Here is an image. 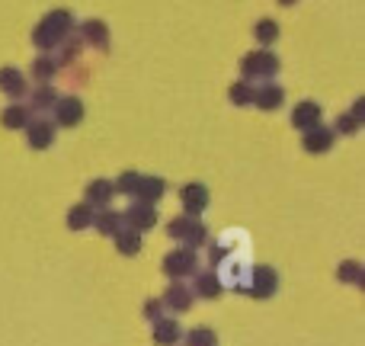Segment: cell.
Segmentation results:
<instances>
[{
    "label": "cell",
    "instance_id": "6da1fadb",
    "mask_svg": "<svg viewBox=\"0 0 365 346\" xmlns=\"http://www.w3.org/2000/svg\"><path fill=\"white\" fill-rule=\"evenodd\" d=\"M71 26H74V19H71L68 10H48L42 19H38V26L32 29V42L38 45V49H55V45H61L64 39H68Z\"/></svg>",
    "mask_w": 365,
    "mask_h": 346
},
{
    "label": "cell",
    "instance_id": "7a4b0ae2",
    "mask_svg": "<svg viewBox=\"0 0 365 346\" xmlns=\"http://www.w3.org/2000/svg\"><path fill=\"white\" fill-rule=\"evenodd\" d=\"M167 234H170L173 240H182V247H189V250L208 240L205 225H202L199 218H192V215H180V218H173L170 225H167Z\"/></svg>",
    "mask_w": 365,
    "mask_h": 346
},
{
    "label": "cell",
    "instance_id": "3957f363",
    "mask_svg": "<svg viewBox=\"0 0 365 346\" xmlns=\"http://www.w3.org/2000/svg\"><path fill=\"white\" fill-rule=\"evenodd\" d=\"M240 68H244L247 81H269V77L279 71V58L266 49H257V51H250V55H244V64H240Z\"/></svg>",
    "mask_w": 365,
    "mask_h": 346
},
{
    "label": "cell",
    "instance_id": "277c9868",
    "mask_svg": "<svg viewBox=\"0 0 365 346\" xmlns=\"http://www.w3.org/2000/svg\"><path fill=\"white\" fill-rule=\"evenodd\" d=\"M195 266H199L195 250H189V247H177V250H170L164 257V266H160V270H164L173 283H182L186 276H192L195 273Z\"/></svg>",
    "mask_w": 365,
    "mask_h": 346
},
{
    "label": "cell",
    "instance_id": "5b68a950",
    "mask_svg": "<svg viewBox=\"0 0 365 346\" xmlns=\"http://www.w3.org/2000/svg\"><path fill=\"white\" fill-rule=\"evenodd\" d=\"M51 116H55V122H51V126L74 128L77 122L83 119V100H81V96H58L55 106H51Z\"/></svg>",
    "mask_w": 365,
    "mask_h": 346
},
{
    "label": "cell",
    "instance_id": "8992f818",
    "mask_svg": "<svg viewBox=\"0 0 365 346\" xmlns=\"http://www.w3.org/2000/svg\"><path fill=\"white\" fill-rule=\"evenodd\" d=\"M279 289V273L272 266H257L250 276V285H244V295L253 298H272Z\"/></svg>",
    "mask_w": 365,
    "mask_h": 346
},
{
    "label": "cell",
    "instance_id": "52a82bcc",
    "mask_svg": "<svg viewBox=\"0 0 365 346\" xmlns=\"http://www.w3.org/2000/svg\"><path fill=\"white\" fill-rule=\"evenodd\" d=\"M122 225H128V231L141 234L148 228L158 225V215H154V205H145V202H132V205L122 212Z\"/></svg>",
    "mask_w": 365,
    "mask_h": 346
},
{
    "label": "cell",
    "instance_id": "ba28073f",
    "mask_svg": "<svg viewBox=\"0 0 365 346\" xmlns=\"http://www.w3.org/2000/svg\"><path fill=\"white\" fill-rule=\"evenodd\" d=\"M282 100H285V90L279 87V83L266 81V83H259V87H253V103L250 106L263 109V113H272V109L282 106Z\"/></svg>",
    "mask_w": 365,
    "mask_h": 346
},
{
    "label": "cell",
    "instance_id": "9c48e42d",
    "mask_svg": "<svg viewBox=\"0 0 365 346\" xmlns=\"http://www.w3.org/2000/svg\"><path fill=\"white\" fill-rule=\"evenodd\" d=\"M55 141V126L48 119H32L26 126V145L36 148V151H45V148Z\"/></svg>",
    "mask_w": 365,
    "mask_h": 346
},
{
    "label": "cell",
    "instance_id": "30bf717a",
    "mask_svg": "<svg viewBox=\"0 0 365 346\" xmlns=\"http://www.w3.org/2000/svg\"><path fill=\"white\" fill-rule=\"evenodd\" d=\"M180 202L192 218H199V212H205V205H208V189L202 183H186L180 189Z\"/></svg>",
    "mask_w": 365,
    "mask_h": 346
},
{
    "label": "cell",
    "instance_id": "8fae6325",
    "mask_svg": "<svg viewBox=\"0 0 365 346\" xmlns=\"http://www.w3.org/2000/svg\"><path fill=\"white\" fill-rule=\"evenodd\" d=\"M334 128H324V126H314V128H308L304 132V138H302V148L308 154H324V151H330L334 148Z\"/></svg>",
    "mask_w": 365,
    "mask_h": 346
},
{
    "label": "cell",
    "instance_id": "7c38bea8",
    "mask_svg": "<svg viewBox=\"0 0 365 346\" xmlns=\"http://www.w3.org/2000/svg\"><path fill=\"white\" fill-rule=\"evenodd\" d=\"M292 126L302 128V132H308V128L321 126V103L302 100V103L295 106V113H292Z\"/></svg>",
    "mask_w": 365,
    "mask_h": 346
},
{
    "label": "cell",
    "instance_id": "4fadbf2b",
    "mask_svg": "<svg viewBox=\"0 0 365 346\" xmlns=\"http://www.w3.org/2000/svg\"><path fill=\"white\" fill-rule=\"evenodd\" d=\"M164 308H173V311H189L192 308V302H195V295H192V289H189L186 283H170V289L164 292Z\"/></svg>",
    "mask_w": 365,
    "mask_h": 346
},
{
    "label": "cell",
    "instance_id": "5bb4252c",
    "mask_svg": "<svg viewBox=\"0 0 365 346\" xmlns=\"http://www.w3.org/2000/svg\"><path fill=\"white\" fill-rule=\"evenodd\" d=\"M90 228H96L103 238H109V234L115 238V234L122 231V212H115L113 205H109V208H96V212H93V225H90Z\"/></svg>",
    "mask_w": 365,
    "mask_h": 346
},
{
    "label": "cell",
    "instance_id": "9a60e30c",
    "mask_svg": "<svg viewBox=\"0 0 365 346\" xmlns=\"http://www.w3.org/2000/svg\"><path fill=\"white\" fill-rule=\"evenodd\" d=\"M115 189H113V180H90L87 186V205L90 208H109V202H113Z\"/></svg>",
    "mask_w": 365,
    "mask_h": 346
},
{
    "label": "cell",
    "instance_id": "2e32d148",
    "mask_svg": "<svg viewBox=\"0 0 365 346\" xmlns=\"http://www.w3.org/2000/svg\"><path fill=\"white\" fill-rule=\"evenodd\" d=\"M164 193H167V183L160 176H141L138 189H135L138 202H145V205H154L158 199H164Z\"/></svg>",
    "mask_w": 365,
    "mask_h": 346
},
{
    "label": "cell",
    "instance_id": "e0dca14e",
    "mask_svg": "<svg viewBox=\"0 0 365 346\" xmlns=\"http://www.w3.org/2000/svg\"><path fill=\"white\" fill-rule=\"evenodd\" d=\"M180 340H182V330L173 317H160V321L154 324V343L158 346H177Z\"/></svg>",
    "mask_w": 365,
    "mask_h": 346
},
{
    "label": "cell",
    "instance_id": "ac0fdd59",
    "mask_svg": "<svg viewBox=\"0 0 365 346\" xmlns=\"http://www.w3.org/2000/svg\"><path fill=\"white\" fill-rule=\"evenodd\" d=\"M81 39L96 45V49H109V29L103 19H87V23L81 26Z\"/></svg>",
    "mask_w": 365,
    "mask_h": 346
},
{
    "label": "cell",
    "instance_id": "d6986e66",
    "mask_svg": "<svg viewBox=\"0 0 365 346\" xmlns=\"http://www.w3.org/2000/svg\"><path fill=\"white\" fill-rule=\"evenodd\" d=\"M0 90L10 96H23L26 90H29V83H26L19 68H0Z\"/></svg>",
    "mask_w": 365,
    "mask_h": 346
},
{
    "label": "cell",
    "instance_id": "ffe728a7",
    "mask_svg": "<svg viewBox=\"0 0 365 346\" xmlns=\"http://www.w3.org/2000/svg\"><path fill=\"white\" fill-rule=\"evenodd\" d=\"M192 295H202V298H218V295H221V276H218L215 270L199 273V276H195V289H192Z\"/></svg>",
    "mask_w": 365,
    "mask_h": 346
},
{
    "label": "cell",
    "instance_id": "44dd1931",
    "mask_svg": "<svg viewBox=\"0 0 365 346\" xmlns=\"http://www.w3.org/2000/svg\"><path fill=\"white\" fill-rule=\"evenodd\" d=\"M0 122H4V128H26V126L32 122V113H29L26 106H19V103H13V106L4 109Z\"/></svg>",
    "mask_w": 365,
    "mask_h": 346
},
{
    "label": "cell",
    "instance_id": "7402d4cb",
    "mask_svg": "<svg viewBox=\"0 0 365 346\" xmlns=\"http://www.w3.org/2000/svg\"><path fill=\"white\" fill-rule=\"evenodd\" d=\"M93 225V208L87 205V202H77V205H71L68 212V228L71 231H83V228Z\"/></svg>",
    "mask_w": 365,
    "mask_h": 346
},
{
    "label": "cell",
    "instance_id": "603a6c76",
    "mask_svg": "<svg viewBox=\"0 0 365 346\" xmlns=\"http://www.w3.org/2000/svg\"><path fill=\"white\" fill-rule=\"evenodd\" d=\"M113 240H115V250H119L122 257H138V253H141V234H135V231H119Z\"/></svg>",
    "mask_w": 365,
    "mask_h": 346
},
{
    "label": "cell",
    "instance_id": "cb8c5ba5",
    "mask_svg": "<svg viewBox=\"0 0 365 346\" xmlns=\"http://www.w3.org/2000/svg\"><path fill=\"white\" fill-rule=\"evenodd\" d=\"M227 100H231L234 106H250L253 103V87L247 81H234L231 90H227Z\"/></svg>",
    "mask_w": 365,
    "mask_h": 346
},
{
    "label": "cell",
    "instance_id": "d4e9b609",
    "mask_svg": "<svg viewBox=\"0 0 365 346\" xmlns=\"http://www.w3.org/2000/svg\"><path fill=\"white\" fill-rule=\"evenodd\" d=\"M55 100H58L55 90H51L48 83H42V87L32 90V103L26 109H29V113H32V109H51V106H55Z\"/></svg>",
    "mask_w": 365,
    "mask_h": 346
},
{
    "label": "cell",
    "instance_id": "484cf974",
    "mask_svg": "<svg viewBox=\"0 0 365 346\" xmlns=\"http://www.w3.org/2000/svg\"><path fill=\"white\" fill-rule=\"evenodd\" d=\"M253 36L259 39V45H272L279 39V23L276 19H259V23L253 26Z\"/></svg>",
    "mask_w": 365,
    "mask_h": 346
},
{
    "label": "cell",
    "instance_id": "4316f807",
    "mask_svg": "<svg viewBox=\"0 0 365 346\" xmlns=\"http://www.w3.org/2000/svg\"><path fill=\"white\" fill-rule=\"evenodd\" d=\"M186 346H218V334L212 327H192L186 334Z\"/></svg>",
    "mask_w": 365,
    "mask_h": 346
},
{
    "label": "cell",
    "instance_id": "83f0119b",
    "mask_svg": "<svg viewBox=\"0 0 365 346\" xmlns=\"http://www.w3.org/2000/svg\"><path fill=\"white\" fill-rule=\"evenodd\" d=\"M58 71V61L51 55H42V58H36V61H32V77H36V81H48L51 74H55Z\"/></svg>",
    "mask_w": 365,
    "mask_h": 346
},
{
    "label": "cell",
    "instance_id": "f1b7e54d",
    "mask_svg": "<svg viewBox=\"0 0 365 346\" xmlns=\"http://www.w3.org/2000/svg\"><path fill=\"white\" fill-rule=\"evenodd\" d=\"M336 279H340V283L362 285V266L356 263V260H346V263H340V270H336Z\"/></svg>",
    "mask_w": 365,
    "mask_h": 346
},
{
    "label": "cell",
    "instance_id": "f546056e",
    "mask_svg": "<svg viewBox=\"0 0 365 346\" xmlns=\"http://www.w3.org/2000/svg\"><path fill=\"white\" fill-rule=\"evenodd\" d=\"M138 180H141V173L125 171V173H119V180H113V189H115V193H132L135 195V189H138Z\"/></svg>",
    "mask_w": 365,
    "mask_h": 346
},
{
    "label": "cell",
    "instance_id": "4dcf8cb0",
    "mask_svg": "<svg viewBox=\"0 0 365 346\" xmlns=\"http://www.w3.org/2000/svg\"><path fill=\"white\" fill-rule=\"evenodd\" d=\"M359 132V122L353 119V116H340V119H336V128H334V135H356Z\"/></svg>",
    "mask_w": 365,
    "mask_h": 346
},
{
    "label": "cell",
    "instance_id": "1f68e13d",
    "mask_svg": "<svg viewBox=\"0 0 365 346\" xmlns=\"http://www.w3.org/2000/svg\"><path fill=\"white\" fill-rule=\"evenodd\" d=\"M160 315H164V302H160V298H148V302H145V317L151 324H158Z\"/></svg>",
    "mask_w": 365,
    "mask_h": 346
}]
</instances>
